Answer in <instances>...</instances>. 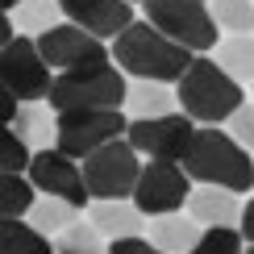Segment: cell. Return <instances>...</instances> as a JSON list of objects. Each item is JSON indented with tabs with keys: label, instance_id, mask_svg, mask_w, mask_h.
Returning <instances> with one entry per match:
<instances>
[{
	"label": "cell",
	"instance_id": "6da1fadb",
	"mask_svg": "<svg viewBox=\"0 0 254 254\" xmlns=\"http://www.w3.org/2000/svg\"><path fill=\"white\" fill-rule=\"evenodd\" d=\"M109 50H113V63H117L125 75L150 79V83H171V79L179 83L188 75V67L196 63L192 50L175 46L171 38H163L150 21H142V17H137L117 42H109Z\"/></svg>",
	"mask_w": 254,
	"mask_h": 254
},
{
	"label": "cell",
	"instance_id": "7a4b0ae2",
	"mask_svg": "<svg viewBox=\"0 0 254 254\" xmlns=\"http://www.w3.org/2000/svg\"><path fill=\"white\" fill-rule=\"evenodd\" d=\"M175 92H179V113L192 117L200 129H208V125H217V129L229 125V117L246 104L242 83L208 55H200L192 67H188V75L175 83Z\"/></svg>",
	"mask_w": 254,
	"mask_h": 254
},
{
	"label": "cell",
	"instance_id": "3957f363",
	"mask_svg": "<svg viewBox=\"0 0 254 254\" xmlns=\"http://www.w3.org/2000/svg\"><path fill=\"white\" fill-rule=\"evenodd\" d=\"M184 171L192 175L196 188H225V192H250L254 188V158L246 146H238L229 129H196L192 150L184 158Z\"/></svg>",
	"mask_w": 254,
	"mask_h": 254
},
{
	"label": "cell",
	"instance_id": "277c9868",
	"mask_svg": "<svg viewBox=\"0 0 254 254\" xmlns=\"http://www.w3.org/2000/svg\"><path fill=\"white\" fill-rule=\"evenodd\" d=\"M142 21H150L163 38L192 50L196 59L221 46V29L208 13V0H142Z\"/></svg>",
	"mask_w": 254,
	"mask_h": 254
},
{
	"label": "cell",
	"instance_id": "5b68a950",
	"mask_svg": "<svg viewBox=\"0 0 254 254\" xmlns=\"http://www.w3.org/2000/svg\"><path fill=\"white\" fill-rule=\"evenodd\" d=\"M125 100H129L125 71L113 67V63H104V67L59 75L46 104L55 113H88V109H125Z\"/></svg>",
	"mask_w": 254,
	"mask_h": 254
},
{
	"label": "cell",
	"instance_id": "8992f818",
	"mask_svg": "<svg viewBox=\"0 0 254 254\" xmlns=\"http://www.w3.org/2000/svg\"><path fill=\"white\" fill-rule=\"evenodd\" d=\"M79 167H83V179H88L92 204H96V200H133L146 163L133 150L129 137H117V142L100 146L96 154H88Z\"/></svg>",
	"mask_w": 254,
	"mask_h": 254
},
{
	"label": "cell",
	"instance_id": "52a82bcc",
	"mask_svg": "<svg viewBox=\"0 0 254 254\" xmlns=\"http://www.w3.org/2000/svg\"><path fill=\"white\" fill-rule=\"evenodd\" d=\"M129 133V113L125 109H88V113H59V150L83 163L100 146L117 142Z\"/></svg>",
	"mask_w": 254,
	"mask_h": 254
},
{
	"label": "cell",
	"instance_id": "ba28073f",
	"mask_svg": "<svg viewBox=\"0 0 254 254\" xmlns=\"http://www.w3.org/2000/svg\"><path fill=\"white\" fill-rule=\"evenodd\" d=\"M0 75H4V92L8 96H17L21 104H42L50 100V92H55V71H50V63L42 59L38 42L34 38H13L4 46V55H0Z\"/></svg>",
	"mask_w": 254,
	"mask_h": 254
},
{
	"label": "cell",
	"instance_id": "9c48e42d",
	"mask_svg": "<svg viewBox=\"0 0 254 254\" xmlns=\"http://www.w3.org/2000/svg\"><path fill=\"white\" fill-rule=\"evenodd\" d=\"M192 175L184 171V163H158V158H146L142 179H137L133 204L142 208L146 221L167 217V213H184L188 200H192Z\"/></svg>",
	"mask_w": 254,
	"mask_h": 254
},
{
	"label": "cell",
	"instance_id": "30bf717a",
	"mask_svg": "<svg viewBox=\"0 0 254 254\" xmlns=\"http://www.w3.org/2000/svg\"><path fill=\"white\" fill-rule=\"evenodd\" d=\"M38 50H42V59L50 63V71H55V75H71V71L104 67V63L113 59V50L104 46L100 38H92L88 29L71 25V21H63V25H55L50 34H42V38H38Z\"/></svg>",
	"mask_w": 254,
	"mask_h": 254
},
{
	"label": "cell",
	"instance_id": "8fae6325",
	"mask_svg": "<svg viewBox=\"0 0 254 254\" xmlns=\"http://www.w3.org/2000/svg\"><path fill=\"white\" fill-rule=\"evenodd\" d=\"M29 184H34L42 196H55V200L75 204L79 213L92 208V192H88V179H83V167L75 158H67L59 146L34 154V163H29Z\"/></svg>",
	"mask_w": 254,
	"mask_h": 254
},
{
	"label": "cell",
	"instance_id": "7c38bea8",
	"mask_svg": "<svg viewBox=\"0 0 254 254\" xmlns=\"http://www.w3.org/2000/svg\"><path fill=\"white\" fill-rule=\"evenodd\" d=\"M137 154L158 158V163H184L188 150H192L196 137V121L184 117V113H171V117H154V121H129V133Z\"/></svg>",
	"mask_w": 254,
	"mask_h": 254
},
{
	"label": "cell",
	"instance_id": "4fadbf2b",
	"mask_svg": "<svg viewBox=\"0 0 254 254\" xmlns=\"http://www.w3.org/2000/svg\"><path fill=\"white\" fill-rule=\"evenodd\" d=\"M59 4H63V17H67L71 25L88 29V34L100 38V42H117L125 29L142 17V13H133L129 0H59Z\"/></svg>",
	"mask_w": 254,
	"mask_h": 254
},
{
	"label": "cell",
	"instance_id": "5bb4252c",
	"mask_svg": "<svg viewBox=\"0 0 254 254\" xmlns=\"http://www.w3.org/2000/svg\"><path fill=\"white\" fill-rule=\"evenodd\" d=\"M242 208L246 204H238V192H225V188H196L184 213L192 217L200 229H238L242 225Z\"/></svg>",
	"mask_w": 254,
	"mask_h": 254
},
{
	"label": "cell",
	"instance_id": "9a60e30c",
	"mask_svg": "<svg viewBox=\"0 0 254 254\" xmlns=\"http://www.w3.org/2000/svg\"><path fill=\"white\" fill-rule=\"evenodd\" d=\"M88 221L104 234V242H121V238H137L150 221L142 217V208L133 200H96L88 208Z\"/></svg>",
	"mask_w": 254,
	"mask_h": 254
},
{
	"label": "cell",
	"instance_id": "2e32d148",
	"mask_svg": "<svg viewBox=\"0 0 254 254\" xmlns=\"http://www.w3.org/2000/svg\"><path fill=\"white\" fill-rule=\"evenodd\" d=\"M146 238H150L158 250H167V254H192L200 246V238H204V229H200L188 213H167V217H154L150 225H146Z\"/></svg>",
	"mask_w": 254,
	"mask_h": 254
},
{
	"label": "cell",
	"instance_id": "e0dca14e",
	"mask_svg": "<svg viewBox=\"0 0 254 254\" xmlns=\"http://www.w3.org/2000/svg\"><path fill=\"white\" fill-rule=\"evenodd\" d=\"M179 109V92L171 83H150V79H133L129 100H125V113L129 121H154V117H171Z\"/></svg>",
	"mask_w": 254,
	"mask_h": 254
},
{
	"label": "cell",
	"instance_id": "ac0fdd59",
	"mask_svg": "<svg viewBox=\"0 0 254 254\" xmlns=\"http://www.w3.org/2000/svg\"><path fill=\"white\" fill-rule=\"evenodd\" d=\"M8 129H17L25 137V142L34 146V154L38 150H55L59 146V113L46 109V104H21Z\"/></svg>",
	"mask_w": 254,
	"mask_h": 254
},
{
	"label": "cell",
	"instance_id": "d6986e66",
	"mask_svg": "<svg viewBox=\"0 0 254 254\" xmlns=\"http://www.w3.org/2000/svg\"><path fill=\"white\" fill-rule=\"evenodd\" d=\"M8 21H13V29H17V38H42V34H50L55 25H63V4L59 0H25V4L17 8V13H4Z\"/></svg>",
	"mask_w": 254,
	"mask_h": 254
},
{
	"label": "cell",
	"instance_id": "ffe728a7",
	"mask_svg": "<svg viewBox=\"0 0 254 254\" xmlns=\"http://www.w3.org/2000/svg\"><path fill=\"white\" fill-rule=\"evenodd\" d=\"M79 217H83V213H79L75 204H67V200H55V196H38L34 213H29L25 221H29L34 229H42L46 238H59L63 229H71Z\"/></svg>",
	"mask_w": 254,
	"mask_h": 254
},
{
	"label": "cell",
	"instance_id": "44dd1931",
	"mask_svg": "<svg viewBox=\"0 0 254 254\" xmlns=\"http://www.w3.org/2000/svg\"><path fill=\"white\" fill-rule=\"evenodd\" d=\"M208 13L225 38H254V0H208Z\"/></svg>",
	"mask_w": 254,
	"mask_h": 254
},
{
	"label": "cell",
	"instance_id": "7402d4cb",
	"mask_svg": "<svg viewBox=\"0 0 254 254\" xmlns=\"http://www.w3.org/2000/svg\"><path fill=\"white\" fill-rule=\"evenodd\" d=\"M38 188L29 184V175H0V213L4 221H25L38 204Z\"/></svg>",
	"mask_w": 254,
	"mask_h": 254
},
{
	"label": "cell",
	"instance_id": "603a6c76",
	"mask_svg": "<svg viewBox=\"0 0 254 254\" xmlns=\"http://www.w3.org/2000/svg\"><path fill=\"white\" fill-rule=\"evenodd\" d=\"M4 254H59L55 238H46L42 229H34L29 221H4V238H0Z\"/></svg>",
	"mask_w": 254,
	"mask_h": 254
},
{
	"label": "cell",
	"instance_id": "cb8c5ba5",
	"mask_svg": "<svg viewBox=\"0 0 254 254\" xmlns=\"http://www.w3.org/2000/svg\"><path fill=\"white\" fill-rule=\"evenodd\" d=\"M213 59H217L238 83H242V79L254 83V38H221V46L213 50Z\"/></svg>",
	"mask_w": 254,
	"mask_h": 254
},
{
	"label": "cell",
	"instance_id": "d4e9b609",
	"mask_svg": "<svg viewBox=\"0 0 254 254\" xmlns=\"http://www.w3.org/2000/svg\"><path fill=\"white\" fill-rule=\"evenodd\" d=\"M55 250H59V254H109L104 234L92 225L88 217H79L71 229H63V234L55 238Z\"/></svg>",
	"mask_w": 254,
	"mask_h": 254
},
{
	"label": "cell",
	"instance_id": "484cf974",
	"mask_svg": "<svg viewBox=\"0 0 254 254\" xmlns=\"http://www.w3.org/2000/svg\"><path fill=\"white\" fill-rule=\"evenodd\" d=\"M29 163H34V146L17 129H4L0 133V175H29Z\"/></svg>",
	"mask_w": 254,
	"mask_h": 254
},
{
	"label": "cell",
	"instance_id": "4316f807",
	"mask_svg": "<svg viewBox=\"0 0 254 254\" xmlns=\"http://www.w3.org/2000/svg\"><path fill=\"white\" fill-rule=\"evenodd\" d=\"M242 229H204V238H200V246L192 254H246L242 246Z\"/></svg>",
	"mask_w": 254,
	"mask_h": 254
},
{
	"label": "cell",
	"instance_id": "83f0119b",
	"mask_svg": "<svg viewBox=\"0 0 254 254\" xmlns=\"http://www.w3.org/2000/svg\"><path fill=\"white\" fill-rule=\"evenodd\" d=\"M229 137L254 154V104H242L234 117H229Z\"/></svg>",
	"mask_w": 254,
	"mask_h": 254
},
{
	"label": "cell",
	"instance_id": "f1b7e54d",
	"mask_svg": "<svg viewBox=\"0 0 254 254\" xmlns=\"http://www.w3.org/2000/svg\"><path fill=\"white\" fill-rule=\"evenodd\" d=\"M109 254H167V250H158L146 234H137V238H121V242H109Z\"/></svg>",
	"mask_w": 254,
	"mask_h": 254
},
{
	"label": "cell",
	"instance_id": "f546056e",
	"mask_svg": "<svg viewBox=\"0 0 254 254\" xmlns=\"http://www.w3.org/2000/svg\"><path fill=\"white\" fill-rule=\"evenodd\" d=\"M242 238H246L250 242V246H254V200H246V208H242Z\"/></svg>",
	"mask_w": 254,
	"mask_h": 254
},
{
	"label": "cell",
	"instance_id": "4dcf8cb0",
	"mask_svg": "<svg viewBox=\"0 0 254 254\" xmlns=\"http://www.w3.org/2000/svg\"><path fill=\"white\" fill-rule=\"evenodd\" d=\"M21 4H25V0H4V13H17Z\"/></svg>",
	"mask_w": 254,
	"mask_h": 254
},
{
	"label": "cell",
	"instance_id": "1f68e13d",
	"mask_svg": "<svg viewBox=\"0 0 254 254\" xmlns=\"http://www.w3.org/2000/svg\"><path fill=\"white\" fill-rule=\"evenodd\" d=\"M129 4H137V8H142V0H129Z\"/></svg>",
	"mask_w": 254,
	"mask_h": 254
},
{
	"label": "cell",
	"instance_id": "d6a6232c",
	"mask_svg": "<svg viewBox=\"0 0 254 254\" xmlns=\"http://www.w3.org/2000/svg\"><path fill=\"white\" fill-rule=\"evenodd\" d=\"M246 254H254V246H246Z\"/></svg>",
	"mask_w": 254,
	"mask_h": 254
}]
</instances>
